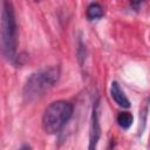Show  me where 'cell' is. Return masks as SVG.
<instances>
[{
	"label": "cell",
	"mask_w": 150,
	"mask_h": 150,
	"mask_svg": "<svg viewBox=\"0 0 150 150\" xmlns=\"http://www.w3.org/2000/svg\"><path fill=\"white\" fill-rule=\"evenodd\" d=\"M60 77L59 67H49L39 70L30 75L23 87V98L27 102H33L48 93Z\"/></svg>",
	"instance_id": "obj_1"
},
{
	"label": "cell",
	"mask_w": 150,
	"mask_h": 150,
	"mask_svg": "<svg viewBox=\"0 0 150 150\" xmlns=\"http://www.w3.org/2000/svg\"><path fill=\"white\" fill-rule=\"evenodd\" d=\"M1 49L5 59L13 62L16 52V23L12 2L2 0L1 12Z\"/></svg>",
	"instance_id": "obj_2"
},
{
	"label": "cell",
	"mask_w": 150,
	"mask_h": 150,
	"mask_svg": "<svg viewBox=\"0 0 150 150\" xmlns=\"http://www.w3.org/2000/svg\"><path fill=\"white\" fill-rule=\"evenodd\" d=\"M73 115V105L68 101H55L43 112L42 127L47 134L59 132Z\"/></svg>",
	"instance_id": "obj_3"
},
{
	"label": "cell",
	"mask_w": 150,
	"mask_h": 150,
	"mask_svg": "<svg viewBox=\"0 0 150 150\" xmlns=\"http://www.w3.org/2000/svg\"><path fill=\"white\" fill-rule=\"evenodd\" d=\"M97 107H98V101H96L95 104H94V107H93L91 124H90V144H89V149L96 148L97 141H98L100 135H101V128H100V122H98Z\"/></svg>",
	"instance_id": "obj_4"
},
{
	"label": "cell",
	"mask_w": 150,
	"mask_h": 150,
	"mask_svg": "<svg viewBox=\"0 0 150 150\" xmlns=\"http://www.w3.org/2000/svg\"><path fill=\"white\" fill-rule=\"evenodd\" d=\"M110 94L111 97L114 98V101L122 108H129L130 107V102L128 100V97L125 96V94L123 93V90L120 88L117 82H112L111 87H110Z\"/></svg>",
	"instance_id": "obj_5"
},
{
	"label": "cell",
	"mask_w": 150,
	"mask_h": 150,
	"mask_svg": "<svg viewBox=\"0 0 150 150\" xmlns=\"http://www.w3.org/2000/svg\"><path fill=\"white\" fill-rule=\"evenodd\" d=\"M103 15V8L101 5L98 4H91L88 6L87 8V18L89 20H94V19H98Z\"/></svg>",
	"instance_id": "obj_6"
},
{
	"label": "cell",
	"mask_w": 150,
	"mask_h": 150,
	"mask_svg": "<svg viewBox=\"0 0 150 150\" xmlns=\"http://www.w3.org/2000/svg\"><path fill=\"white\" fill-rule=\"evenodd\" d=\"M132 121H134V117L130 112H120L118 116H117V122L120 124V127H122L123 129H128L130 128V125L132 124Z\"/></svg>",
	"instance_id": "obj_7"
},
{
	"label": "cell",
	"mask_w": 150,
	"mask_h": 150,
	"mask_svg": "<svg viewBox=\"0 0 150 150\" xmlns=\"http://www.w3.org/2000/svg\"><path fill=\"white\" fill-rule=\"evenodd\" d=\"M143 1H144V0H130V4H131V6H132L135 9H137V8L142 5Z\"/></svg>",
	"instance_id": "obj_8"
}]
</instances>
